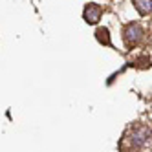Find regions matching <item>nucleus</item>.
<instances>
[{
    "mask_svg": "<svg viewBox=\"0 0 152 152\" xmlns=\"http://www.w3.org/2000/svg\"><path fill=\"white\" fill-rule=\"evenodd\" d=\"M141 39H143V28H141L137 22H132V24H128L125 28V40H126L128 46L137 44Z\"/></svg>",
    "mask_w": 152,
    "mask_h": 152,
    "instance_id": "1",
    "label": "nucleus"
},
{
    "mask_svg": "<svg viewBox=\"0 0 152 152\" xmlns=\"http://www.w3.org/2000/svg\"><path fill=\"white\" fill-rule=\"evenodd\" d=\"M84 20L88 24H97L99 22V18H101V15H103V9H101V6H97V4H88L84 7Z\"/></svg>",
    "mask_w": 152,
    "mask_h": 152,
    "instance_id": "2",
    "label": "nucleus"
},
{
    "mask_svg": "<svg viewBox=\"0 0 152 152\" xmlns=\"http://www.w3.org/2000/svg\"><path fill=\"white\" fill-rule=\"evenodd\" d=\"M147 137H148V128L137 126L134 132H132V143H134L136 147H139V145H143L145 141H147Z\"/></svg>",
    "mask_w": 152,
    "mask_h": 152,
    "instance_id": "3",
    "label": "nucleus"
},
{
    "mask_svg": "<svg viewBox=\"0 0 152 152\" xmlns=\"http://www.w3.org/2000/svg\"><path fill=\"white\" fill-rule=\"evenodd\" d=\"M134 6L141 15H147L152 11V0H134Z\"/></svg>",
    "mask_w": 152,
    "mask_h": 152,
    "instance_id": "4",
    "label": "nucleus"
},
{
    "mask_svg": "<svg viewBox=\"0 0 152 152\" xmlns=\"http://www.w3.org/2000/svg\"><path fill=\"white\" fill-rule=\"evenodd\" d=\"M95 37H97V40H99L101 44H110V33H108L106 28H99L95 31Z\"/></svg>",
    "mask_w": 152,
    "mask_h": 152,
    "instance_id": "5",
    "label": "nucleus"
}]
</instances>
